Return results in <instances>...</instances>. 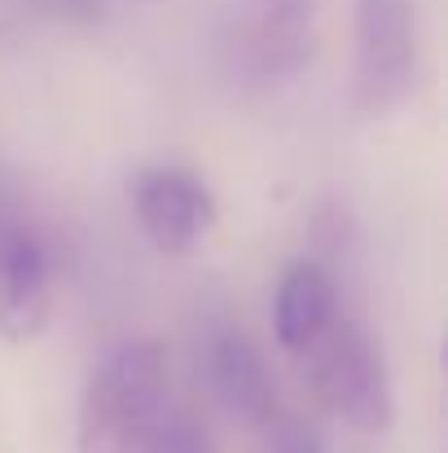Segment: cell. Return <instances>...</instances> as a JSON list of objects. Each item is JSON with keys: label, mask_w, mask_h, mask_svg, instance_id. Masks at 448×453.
I'll list each match as a JSON object with an SVG mask.
<instances>
[{"label": "cell", "mask_w": 448, "mask_h": 453, "mask_svg": "<svg viewBox=\"0 0 448 453\" xmlns=\"http://www.w3.org/2000/svg\"><path fill=\"white\" fill-rule=\"evenodd\" d=\"M316 44V0H220L216 62L247 88L269 93L291 84Z\"/></svg>", "instance_id": "cell-1"}, {"label": "cell", "mask_w": 448, "mask_h": 453, "mask_svg": "<svg viewBox=\"0 0 448 453\" xmlns=\"http://www.w3.org/2000/svg\"><path fill=\"white\" fill-rule=\"evenodd\" d=\"M167 348L154 339L119 343L88 379L80 436L88 453H133V445H149L154 427L163 423L167 401Z\"/></svg>", "instance_id": "cell-2"}, {"label": "cell", "mask_w": 448, "mask_h": 453, "mask_svg": "<svg viewBox=\"0 0 448 453\" xmlns=\"http://www.w3.org/2000/svg\"><path fill=\"white\" fill-rule=\"evenodd\" d=\"M312 392L352 427L383 432L391 423V383L378 343L347 321L343 312L303 348L295 352Z\"/></svg>", "instance_id": "cell-3"}, {"label": "cell", "mask_w": 448, "mask_h": 453, "mask_svg": "<svg viewBox=\"0 0 448 453\" xmlns=\"http://www.w3.org/2000/svg\"><path fill=\"white\" fill-rule=\"evenodd\" d=\"M356 97L365 111H387L418 84L422 40L418 0H356Z\"/></svg>", "instance_id": "cell-4"}, {"label": "cell", "mask_w": 448, "mask_h": 453, "mask_svg": "<svg viewBox=\"0 0 448 453\" xmlns=\"http://www.w3.org/2000/svg\"><path fill=\"white\" fill-rule=\"evenodd\" d=\"M133 207L146 238L163 256L194 251L216 225L211 189L185 167H146L133 185Z\"/></svg>", "instance_id": "cell-5"}, {"label": "cell", "mask_w": 448, "mask_h": 453, "mask_svg": "<svg viewBox=\"0 0 448 453\" xmlns=\"http://www.w3.org/2000/svg\"><path fill=\"white\" fill-rule=\"evenodd\" d=\"M53 312V265L44 238L22 220H0V334L35 339Z\"/></svg>", "instance_id": "cell-6"}, {"label": "cell", "mask_w": 448, "mask_h": 453, "mask_svg": "<svg viewBox=\"0 0 448 453\" xmlns=\"http://www.w3.org/2000/svg\"><path fill=\"white\" fill-rule=\"evenodd\" d=\"M207 379L216 396L247 423H269L277 414V392L260 348L242 330H216L207 339Z\"/></svg>", "instance_id": "cell-7"}, {"label": "cell", "mask_w": 448, "mask_h": 453, "mask_svg": "<svg viewBox=\"0 0 448 453\" xmlns=\"http://www.w3.org/2000/svg\"><path fill=\"white\" fill-rule=\"evenodd\" d=\"M334 317H338V291H334L330 273L316 269V265H295V269H286V278H282V287H277V300H273V330H277V343L295 357V352H303Z\"/></svg>", "instance_id": "cell-8"}, {"label": "cell", "mask_w": 448, "mask_h": 453, "mask_svg": "<svg viewBox=\"0 0 448 453\" xmlns=\"http://www.w3.org/2000/svg\"><path fill=\"white\" fill-rule=\"evenodd\" d=\"M149 453H216L194 418H163L149 436Z\"/></svg>", "instance_id": "cell-9"}, {"label": "cell", "mask_w": 448, "mask_h": 453, "mask_svg": "<svg viewBox=\"0 0 448 453\" xmlns=\"http://www.w3.org/2000/svg\"><path fill=\"white\" fill-rule=\"evenodd\" d=\"M282 453H316V445H312L308 436H291V441L282 445Z\"/></svg>", "instance_id": "cell-10"}, {"label": "cell", "mask_w": 448, "mask_h": 453, "mask_svg": "<svg viewBox=\"0 0 448 453\" xmlns=\"http://www.w3.org/2000/svg\"><path fill=\"white\" fill-rule=\"evenodd\" d=\"M57 4H66V9H75V13H93V9H97V0H57Z\"/></svg>", "instance_id": "cell-11"}]
</instances>
